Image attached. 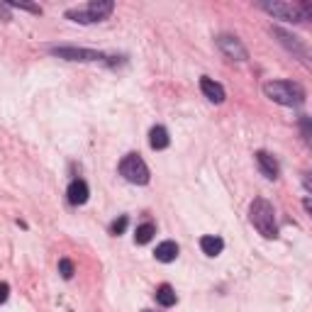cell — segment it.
<instances>
[{
    "mask_svg": "<svg viewBox=\"0 0 312 312\" xmlns=\"http://www.w3.org/2000/svg\"><path fill=\"white\" fill-rule=\"evenodd\" d=\"M5 5H10V8H20V10H30V13H35V15H39V13H42V8H39V5H32V3H5Z\"/></svg>",
    "mask_w": 312,
    "mask_h": 312,
    "instance_id": "obj_18",
    "label": "cell"
},
{
    "mask_svg": "<svg viewBox=\"0 0 312 312\" xmlns=\"http://www.w3.org/2000/svg\"><path fill=\"white\" fill-rule=\"evenodd\" d=\"M200 249H203L208 256H220V254H222V249H225V242H222L220 237L208 234V237H203V239H200Z\"/></svg>",
    "mask_w": 312,
    "mask_h": 312,
    "instance_id": "obj_13",
    "label": "cell"
},
{
    "mask_svg": "<svg viewBox=\"0 0 312 312\" xmlns=\"http://www.w3.org/2000/svg\"><path fill=\"white\" fill-rule=\"evenodd\" d=\"M169 132H166V127H161V124H156V127H151V132H149V144H151V149H156V151H161V149H166L169 146Z\"/></svg>",
    "mask_w": 312,
    "mask_h": 312,
    "instance_id": "obj_12",
    "label": "cell"
},
{
    "mask_svg": "<svg viewBox=\"0 0 312 312\" xmlns=\"http://www.w3.org/2000/svg\"><path fill=\"white\" fill-rule=\"evenodd\" d=\"M263 93H266V98H271L273 103H278V105H300L302 100H305V90L297 86V83H293V81H268L266 86H263Z\"/></svg>",
    "mask_w": 312,
    "mask_h": 312,
    "instance_id": "obj_2",
    "label": "cell"
},
{
    "mask_svg": "<svg viewBox=\"0 0 312 312\" xmlns=\"http://www.w3.org/2000/svg\"><path fill=\"white\" fill-rule=\"evenodd\" d=\"M217 47H220L229 59L246 61V49L242 47V42H239L237 37H227V35H222V37H217Z\"/></svg>",
    "mask_w": 312,
    "mask_h": 312,
    "instance_id": "obj_7",
    "label": "cell"
},
{
    "mask_svg": "<svg viewBox=\"0 0 312 312\" xmlns=\"http://www.w3.org/2000/svg\"><path fill=\"white\" fill-rule=\"evenodd\" d=\"M112 10H115L112 0H93V3H88L83 8L66 10V17L73 22H81V25H90V22H100V20L110 17Z\"/></svg>",
    "mask_w": 312,
    "mask_h": 312,
    "instance_id": "obj_3",
    "label": "cell"
},
{
    "mask_svg": "<svg viewBox=\"0 0 312 312\" xmlns=\"http://www.w3.org/2000/svg\"><path fill=\"white\" fill-rule=\"evenodd\" d=\"M49 52L59 59H69V61H100L103 54L100 52H90V49H76V47H49Z\"/></svg>",
    "mask_w": 312,
    "mask_h": 312,
    "instance_id": "obj_6",
    "label": "cell"
},
{
    "mask_svg": "<svg viewBox=\"0 0 312 312\" xmlns=\"http://www.w3.org/2000/svg\"><path fill=\"white\" fill-rule=\"evenodd\" d=\"M69 203L71 205H83V203H88V186H86V181H81V178H76V181H71V186H69Z\"/></svg>",
    "mask_w": 312,
    "mask_h": 312,
    "instance_id": "obj_10",
    "label": "cell"
},
{
    "mask_svg": "<svg viewBox=\"0 0 312 312\" xmlns=\"http://www.w3.org/2000/svg\"><path fill=\"white\" fill-rule=\"evenodd\" d=\"M8 290H10V288H8V283H0V302H5V300H8Z\"/></svg>",
    "mask_w": 312,
    "mask_h": 312,
    "instance_id": "obj_19",
    "label": "cell"
},
{
    "mask_svg": "<svg viewBox=\"0 0 312 312\" xmlns=\"http://www.w3.org/2000/svg\"><path fill=\"white\" fill-rule=\"evenodd\" d=\"M144 312H151V310H144Z\"/></svg>",
    "mask_w": 312,
    "mask_h": 312,
    "instance_id": "obj_20",
    "label": "cell"
},
{
    "mask_svg": "<svg viewBox=\"0 0 312 312\" xmlns=\"http://www.w3.org/2000/svg\"><path fill=\"white\" fill-rule=\"evenodd\" d=\"M120 173L134 186H146L149 183V169H146V164L139 154H127L124 156L120 161Z\"/></svg>",
    "mask_w": 312,
    "mask_h": 312,
    "instance_id": "obj_5",
    "label": "cell"
},
{
    "mask_svg": "<svg viewBox=\"0 0 312 312\" xmlns=\"http://www.w3.org/2000/svg\"><path fill=\"white\" fill-rule=\"evenodd\" d=\"M256 164H259V169H261V173H263L266 178H271V181L278 178L280 166H278V161L273 159L268 151H256Z\"/></svg>",
    "mask_w": 312,
    "mask_h": 312,
    "instance_id": "obj_8",
    "label": "cell"
},
{
    "mask_svg": "<svg viewBox=\"0 0 312 312\" xmlns=\"http://www.w3.org/2000/svg\"><path fill=\"white\" fill-rule=\"evenodd\" d=\"M176 300L178 297H176V293H173V288L169 283L156 288V302H159L161 307H171V305H176Z\"/></svg>",
    "mask_w": 312,
    "mask_h": 312,
    "instance_id": "obj_14",
    "label": "cell"
},
{
    "mask_svg": "<svg viewBox=\"0 0 312 312\" xmlns=\"http://www.w3.org/2000/svg\"><path fill=\"white\" fill-rule=\"evenodd\" d=\"M127 222H129V220H127V217L122 215L120 220H115V222H112V227H110V232H112L115 237H120V234H122V232L127 229Z\"/></svg>",
    "mask_w": 312,
    "mask_h": 312,
    "instance_id": "obj_17",
    "label": "cell"
},
{
    "mask_svg": "<svg viewBox=\"0 0 312 312\" xmlns=\"http://www.w3.org/2000/svg\"><path fill=\"white\" fill-rule=\"evenodd\" d=\"M59 273H61L66 280H71V278H73V263H71L69 259H61V261H59Z\"/></svg>",
    "mask_w": 312,
    "mask_h": 312,
    "instance_id": "obj_16",
    "label": "cell"
},
{
    "mask_svg": "<svg viewBox=\"0 0 312 312\" xmlns=\"http://www.w3.org/2000/svg\"><path fill=\"white\" fill-rule=\"evenodd\" d=\"M249 220L251 225L259 229L261 237L266 239H276L278 237V225H276V212H273V205L263 198H256L249 208Z\"/></svg>",
    "mask_w": 312,
    "mask_h": 312,
    "instance_id": "obj_1",
    "label": "cell"
},
{
    "mask_svg": "<svg viewBox=\"0 0 312 312\" xmlns=\"http://www.w3.org/2000/svg\"><path fill=\"white\" fill-rule=\"evenodd\" d=\"M154 256H156V261H161V263H171V261L178 259V244L176 242H161L159 246H156Z\"/></svg>",
    "mask_w": 312,
    "mask_h": 312,
    "instance_id": "obj_11",
    "label": "cell"
},
{
    "mask_svg": "<svg viewBox=\"0 0 312 312\" xmlns=\"http://www.w3.org/2000/svg\"><path fill=\"white\" fill-rule=\"evenodd\" d=\"M261 10H266L268 15L278 17V20H285V22H302V20H310V3H302V5H293V3H261L259 5Z\"/></svg>",
    "mask_w": 312,
    "mask_h": 312,
    "instance_id": "obj_4",
    "label": "cell"
},
{
    "mask_svg": "<svg viewBox=\"0 0 312 312\" xmlns=\"http://www.w3.org/2000/svg\"><path fill=\"white\" fill-rule=\"evenodd\" d=\"M154 234H156V227H154L151 222H144V225H139V227H137V232H134V242H137V244H149V242L154 239Z\"/></svg>",
    "mask_w": 312,
    "mask_h": 312,
    "instance_id": "obj_15",
    "label": "cell"
},
{
    "mask_svg": "<svg viewBox=\"0 0 312 312\" xmlns=\"http://www.w3.org/2000/svg\"><path fill=\"white\" fill-rule=\"evenodd\" d=\"M200 90L205 93V98H208L210 103H217V105H220V103H225V98H227V95H225V88H222L217 81L208 78V76H203V78H200Z\"/></svg>",
    "mask_w": 312,
    "mask_h": 312,
    "instance_id": "obj_9",
    "label": "cell"
}]
</instances>
